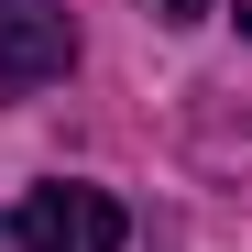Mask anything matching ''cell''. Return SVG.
I'll use <instances>...</instances> for the list:
<instances>
[{"mask_svg": "<svg viewBox=\"0 0 252 252\" xmlns=\"http://www.w3.org/2000/svg\"><path fill=\"white\" fill-rule=\"evenodd\" d=\"M121 197L110 187H33L22 197V220H11V241L22 252H121Z\"/></svg>", "mask_w": 252, "mask_h": 252, "instance_id": "1", "label": "cell"}, {"mask_svg": "<svg viewBox=\"0 0 252 252\" xmlns=\"http://www.w3.org/2000/svg\"><path fill=\"white\" fill-rule=\"evenodd\" d=\"M77 66V22L66 0H0V99H33Z\"/></svg>", "mask_w": 252, "mask_h": 252, "instance_id": "2", "label": "cell"}, {"mask_svg": "<svg viewBox=\"0 0 252 252\" xmlns=\"http://www.w3.org/2000/svg\"><path fill=\"white\" fill-rule=\"evenodd\" d=\"M208 11V0H154V22H197Z\"/></svg>", "mask_w": 252, "mask_h": 252, "instance_id": "3", "label": "cell"}, {"mask_svg": "<svg viewBox=\"0 0 252 252\" xmlns=\"http://www.w3.org/2000/svg\"><path fill=\"white\" fill-rule=\"evenodd\" d=\"M241 33H252V0H241Z\"/></svg>", "mask_w": 252, "mask_h": 252, "instance_id": "4", "label": "cell"}]
</instances>
